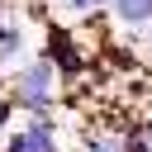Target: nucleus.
<instances>
[{"label":"nucleus","instance_id":"nucleus-1","mask_svg":"<svg viewBox=\"0 0 152 152\" xmlns=\"http://www.w3.org/2000/svg\"><path fill=\"white\" fill-rule=\"evenodd\" d=\"M48 86H52V71H48V66H33V71L24 76V100H28V104H33V100H43V95H48Z\"/></svg>","mask_w":152,"mask_h":152},{"label":"nucleus","instance_id":"nucleus-2","mask_svg":"<svg viewBox=\"0 0 152 152\" xmlns=\"http://www.w3.org/2000/svg\"><path fill=\"white\" fill-rule=\"evenodd\" d=\"M14 152H52V138H48V128H28L24 138H14Z\"/></svg>","mask_w":152,"mask_h":152},{"label":"nucleus","instance_id":"nucleus-3","mask_svg":"<svg viewBox=\"0 0 152 152\" xmlns=\"http://www.w3.org/2000/svg\"><path fill=\"white\" fill-rule=\"evenodd\" d=\"M114 10H119L128 24H142V19L152 14V0H114Z\"/></svg>","mask_w":152,"mask_h":152},{"label":"nucleus","instance_id":"nucleus-4","mask_svg":"<svg viewBox=\"0 0 152 152\" xmlns=\"http://www.w3.org/2000/svg\"><path fill=\"white\" fill-rule=\"evenodd\" d=\"M95 152H124V142H119V138H100V142H95Z\"/></svg>","mask_w":152,"mask_h":152},{"label":"nucleus","instance_id":"nucleus-5","mask_svg":"<svg viewBox=\"0 0 152 152\" xmlns=\"http://www.w3.org/2000/svg\"><path fill=\"white\" fill-rule=\"evenodd\" d=\"M66 5H71V10H90L95 0H66Z\"/></svg>","mask_w":152,"mask_h":152}]
</instances>
